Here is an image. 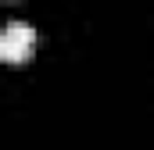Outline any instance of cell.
Returning <instances> with one entry per match:
<instances>
[{"label":"cell","instance_id":"1","mask_svg":"<svg viewBox=\"0 0 154 150\" xmlns=\"http://www.w3.org/2000/svg\"><path fill=\"white\" fill-rule=\"evenodd\" d=\"M32 50H36V29H32V25L11 22V25L4 29V36H0V57H4V61H11V64L29 61Z\"/></svg>","mask_w":154,"mask_h":150}]
</instances>
